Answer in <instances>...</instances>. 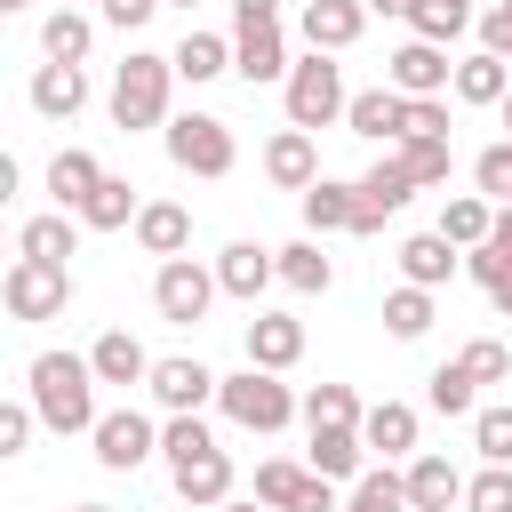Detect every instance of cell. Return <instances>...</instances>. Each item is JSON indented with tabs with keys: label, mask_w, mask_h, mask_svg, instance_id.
Wrapping results in <instances>:
<instances>
[{
	"label": "cell",
	"mask_w": 512,
	"mask_h": 512,
	"mask_svg": "<svg viewBox=\"0 0 512 512\" xmlns=\"http://www.w3.org/2000/svg\"><path fill=\"white\" fill-rule=\"evenodd\" d=\"M24 400L40 408V424L48 432H96V368H88V352H32V368H24Z\"/></svg>",
	"instance_id": "cell-1"
},
{
	"label": "cell",
	"mask_w": 512,
	"mask_h": 512,
	"mask_svg": "<svg viewBox=\"0 0 512 512\" xmlns=\"http://www.w3.org/2000/svg\"><path fill=\"white\" fill-rule=\"evenodd\" d=\"M168 96H176V56H152V48H128V64L112 72V128H168L176 112H168Z\"/></svg>",
	"instance_id": "cell-2"
},
{
	"label": "cell",
	"mask_w": 512,
	"mask_h": 512,
	"mask_svg": "<svg viewBox=\"0 0 512 512\" xmlns=\"http://www.w3.org/2000/svg\"><path fill=\"white\" fill-rule=\"evenodd\" d=\"M280 104H288V128H328V120H344V104H352L344 64L312 48V56H304V64L280 80Z\"/></svg>",
	"instance_id": "cell-3"
},
{
	"label": "cell",
	"mask_w": 512,
	"mask_h": 512,
	"mask_svg": "<svg viewBox=\"0 0 512 512\" xmlns=\"http://www.w3.org/2000/svg\"><path fill=\"white\" fill-rule=\"evenodd\" d=\"M216 408H224V416H232L240 432H280V424H288V416H296L304 400H296V392L280 384V368H256V360H248L240 376H224Z\"/></svg>",
	"instance_id": "cell-4"
},
{
	"label": "cell",
	"mask_w": 512,
	"mask_h": 512,
	"mask_svg": "<svg viewBox=\"0 0 512 512\" xmlns=\"http://www.w3.org/2000/svg\"><path fill=\"white\" fill-rule=\"evenodd\" d=\"M160 144H168V160H176L184 176H232V160H240L232 120H216V112H176V120L160 128Z\"/></svg>",
	"instance_id": "cell-5"
},
{
	"label": "cell",
	"mask_w": 512,
	"mask_h": 512,
	"mask_svg": "<svg viewBox=\"0 0 512 512\" xmlns=\"http://www.w3.org/2000/svg\"><path fill=\"white\" fill-rule=\"evenodd\" d=\"M216 296H224V288H216V264H192V256H168V264L152 272V312H160L168 328H200Z\"/></svg>",
	"instance_id": "cell-6"
},
{
	"label": "cell",
	"mask_w": 512,
	"mask_h": 512,
	"mask_svg": "<svg viewBox=\"0 0 512 512\" xmlns=\"http://www.w3.org/2000/svg\"><path fill=\"white\" fill-rule=\"evenodd\" d=\"M0 304L8 320H56L72 304V264H40V256H16L8 280H0Z\"/></svg>",
	"instance_id": "cell-7"
},
{
	"label": "cell",
	"mask_w": 512,
	"mask_h": 512,
	"mask_svg": "<svg viewBox=\"0 0 512 512\" xmlns=\"http://www.w3.org/2000/svg\"><path fill=\"white\" fill-rule=\"evenodd\" d=\"M88 440H96V464H104V472H136V464L160 456V424H152L144 408H104Z\"/></svg>",
	"instance_id": "cell-8"
},
{
	"label": "cell",
	"mask_w": 512,
	"mask_h": 512,
	"mask_svg": "<svg viewBox=\"0 0 512 512\" xmlns=\"http://www.w3.org/2000/svg\"><path fill=\"white\" fill-rule=\"evenodd\" d=\"M144 384H152V400H160L168 416H200V408L224 392V376H216L208 360H192V352H168V360H152V376H144Z\"/></svg>",
	"instance_id": "cell-9"
},
{
	"label": "cell",
	"mask_w": 512,
	"mask_h": 512,
	"mask_svg": "<svg viewBox=\"0 0 512 512\" xmlns=\"http://www.w3.org/2000/svg\"><path fill=\"white\" fill-rule=\"evenodd\" d=\"M384 80H392L400 96H448V88H456V64H448L440 40H416V32H408V40L384 56Z\"/></svg>",
	"instance_id": "cell-10"
},
{
	"label": "cell",
	"mask_w": 512,
	"mask_h": 512,
	"mask_svg": "<svg viewBox=\"0 0 512 512\" xmlns=\"http://www.w3.org/2000/svg\"><path fill=\"white\" fill-rule=\"evenodd\" d=\"M232 72H240L248 88H272V80H288V72H296V56H288V32H280V24H232Z\"/></svg>",
	"instance_id": "cell-11"
},
{
	"label": "cell",
	"mask_w": 512,
	"mask_h": 512,
	"mask_svg": "<svg viewBox=\"0 0 512 512\" xmlns=\"http://www.w3.org/2000/svg\"><path fill=\"white\" fill-rule=\"evenodd\" d=\"M296 32H304V48H320V56H344V48L368 32V0H304Z\"/></svg>",
	"instance_id": "cell-12"
},
{
	"label": "cell",
	"mask_w": 512,
	"mask_h": 512,
	"mask_svg": "<svg viewBox=\"0 0 512 512\" xmlns=\"http://www.w3.org/2000/svg\"><path fill=\"white\" fill-rule=\"evenodd\" d=\"M416 192H424V184L400 168V152H384V160L360 176V224H352V232H376V224H384V216H400Z\"/></svg>",
	"instance_id": "cell-13"
},
{
	"label": "cell",
	"mask_w": 512,
	"mask_h": 512,
	"mask_svg": "<svg viewBox=\"0 0 512 512\" xmlns=\"http://www.w3.org/2000/svg\"><path fill=\"white\" fill-rule=\"evenodd\" d=\"M280 280V248H256V240H232L224 256H216V288L224 296H240V304H256L264 288Z\"/></svg>",
	"instance_id": "cell-14"
},
{
	"label": "cell",
	"mask_w": 512,
	"mask_h": 512,
	"mask_svg": "<svg viewBox=\"0 0 512 512\" xmlns=\"http://www.w3.org/2000/svg\"><path fill=\"white\" fill-rule=\"evenodd\" d=\"M168 480H176V496H184V504H200V512L232 504V456H224V448H200V456L168 464Z\"/></svg>",
	"instance_id": "cell-15"
},
{
	"label": "cell",
	"mask_w": 512,
	"mask_h": 512,
	"mask_svg": "<svg viewBox=\"0 0 512 512\" xmlns=\"http://www.w3.org/2000/svg\"><path fill=\"white\" fill-rule=\"evenodd\" d=\"M456 104H480V112H496L504 96H512V56H488V48H472V56H456V88H448Z\"/></svg>",
	"instance_id": "cell-16"
},
{
	"label": "cell",
	"mask_w": 512,
	"mask_h": 512,
	"mask_svg": "<svg viewBox=\"0 0 512 512\" xmlns=\"http://www.w3.org/2000/svg\"><path fill=\"white\" fill-rule=\"evenodd\" d=\"M400 120H408V96L384 80V88H360L352 104H344V128L352 136H368V144H400Z\"/></svg>",
	"instance_id": "cell-17"
},
{
	"label": "cell",
	"mask_w": 512,
	"mask_h": 512,
	"mask_svg": "<svg viewBox=\"0 0 512 512\" xmlns=\"http://www.w3.org/2000/svg\"><path fill=\"white\" fill-rule=\"evenodd\" d=\"M264 176H272L280 192H312V184H320V152H312V128H280V136L264 144Z\"/></svg>",
	"instance_id": "cell-18"
},
{
	"label": "cell",
	"mask_w": 512,
	"mask_h": 512,
	"mask_svg": "<svg viewBox=\"0 0 512 512\" xmlns=\"http://www.w3.org/2000/svg\"><path fill=\"white\" fill-rule=\"evenodd\" d=\"M464 272V248L448 240V232H416V240H400V280H416V288H448Z\"/></svg>",
	"instance_id": "cell-19"
},
{
	"label": "cell",
	"mask_w": 512,
	"mask_h": 512,
	"mask_svg": "<svg viewBox=\"0 0 512 512\" xmlns=\"http://www.w3.org/2000/svg\"><path fill=\"white\" fill-rule=\"evenodd\" d=\"M248 360L288 376V368L304 360V320H296V312H256V320H248Z\"/></svg>",
	"instance_id": "cell-20"
},
{
	"label": "cell",
	"mask_w": 512,
	"mask_h": 512,
	"mask_svg": "<svg viewBox=\"0 0 512 512\" xmlns=\"http://www.w3.org/2000/svg\"><path fill=\"white\" fill-rule=\"evenodd\" d=\"M304 464L328 472V480H360V472H368V440H360V424H312Z\"/></svg>",
	"instance_id": "cell-21"
},
{
	"label": "cell",
	"mask_w": 512,
	"mask_h": 512,
	"mask_svg": "<svg viewBox=\"0 0 512 512\" xmlns=\"http://www.w3.org/2000/svg\"><path fill=\"white\" fill-rule=\"evenodd\" d=\"M88 368H96V384H120V392H128V384L152 376V352H144L128 328H104V336L88 344Z\"/></svg>",
	"instance_id": "cell-22"
},
{
	"label": "cell",
	"mask_w": 512,
	"mask_h": 512,
	"mask_svg": "<svg viewBox=\"0 0 512 512\" xmlns=\"http://www.w3.org/2000/svg\"><path fill=\"white\" fill-rule=\"evenodd\" d=\"M80 216L72 208H48V216H24V232H16V256H40V264H64L72 248H80Z\"/></svg>",
	"instance_id": "cell-23"
},
{
	"label": "cell",
	"mask_w": 512,
	"mask_h": 512,
	"mask_svg": "<svg viewBox=\"0 0 512 512\" xmlns=\"http://www.w3.org/2000/svg\"><path fill=\"white\" fill-rule=\"evenodd\" d=\"M360 440H368V456H416V408L408 400H376L368 416H360Z\"/></svg>",
	"instance_id": "cell-24"
},
{
	"label": "cell",
	"mask_w": 512,
	"mask_h": 512,
	"mask_svg": "<svg viewBox=\"0 0 512 512\" xmlns=\"http://www.w3.org/2000/svg\"><path fill=\"white\" fill-rule=\"evenodd\" d=\"M408 504L416 512H456L464 504V472L448 456H408Z\"/></svg>",
	"instance_id": "cell-25"
},
{
	"label": "cell",
	"mask_w": 512,
	"mask_h": 512,
	"mask_svg": "<svg viewBox=\"0 0 512 512\" xmlns=\"http://www.w3.org/2000/svg\"><path fill=\"white\" fill-rule=\"evenodd\" d=\"M80 104H88V72L80 64H40L32 72V112L40 120H72Z\"/></svg>",
	"instance_id": "cell-26"
},
{
	"label": "cell",
	"mask_w": 512,
	"mask_h": 512,
	"mask_svg": "<svg viewBox=\"0 0 512 512\" xmlns=\"http://www.w3.org/2000/svg\"><path fill=\"white\" fill-rule=\"evenodd\" d=\"M136 216H144V200H136L128 176H104V184L80 200V224H88V232H136Z\"/></svg>",
	"instance_id": "cell-27"
},
{
	"label": "cell",
	"mask_w": 512,
	"mask_h": 512,
	"mask_svg": "<svg viewBox=\"0 0 512 512\" xmlns=\"http://www.w3.org/2000/svg\"><path fill=\"white\" fill-rule=\"evenodd\" d=\"M304 224L312 232H352L360 224V176L344 184V176H320L312 192H304Z\"/></svg>",
	"instance_id": "cell-28"
},
{
	"label": "cell",
	"mask_w": 512,
	"mask_h": 512,
	"mask_svg": "<svg viewBox=\"0 0 512 512\" xmlns=\"http://www.w3.org/2000/svg\"><path fill=\"white\" fill-rule=\"evenodd\" d=\"M136 248L160 256V264L184 256V248H192V216H184L176 200H144V216H136Z\"/></svg>",
	"instance_id": "cell-29"
},
{
	"label": "cell",
	"mask_w": 512,
	"mask_h": 512,
	"mask_svg": "<svg viewBox=\"0 0 512 512\" xmlns=\"http://www.w3.org/2000/svg\"><path fill=\"white\" fill-rule=\"evenodd\" d=\"M88 48H96V16H80V8H48V24H40V56H48V64H88Z\"/></svg>",
	"instance_id": "cell-30"
},
{
	"label": "cell",
	"mask_w": 512,
	"mask_h": 512,
	"mask_svg": "<svg viewBox=\"0 0 512 512\" xmlns=\"http://www.w3.org/2000/svg\"><path fill=\"white\" fill-rule=\"evenodd\" d=\"M224 72H232V40H224V32H184V40H176V80L208 88V80H224Z\"/></svg>",
	"instance_id": "cell-31"
},
{
	"label": "cell",
	"mask_w": 512,
	"mask_h": 512,
	"mask_svg": "<svg viewBox=\"0 0 512 512\" xmlns=\"http://www.w3.org/2000/svg\"><path fill=\"white\" fill-rule=\"evenodd\" d=\"M104 184V168H96V152H80V144H64L56 160H48V192H56V208H72L80 216V200Z\"/></svg>",
	"instance_id": "cell-32"
},
{
	"label": "cell",
	"mask_w": 512,
	"mask_h": 512,
	"mask_svg": "<svg viewBox=\"0 0 512 512\" xmlns=\"http://www.w3.org/2000/svg\"><path fill=\"white\" fill-rule=\"evenodd\" d=\"M424 408H440V416H480V384H472V368H464V360H440V368L424 376Z\"/></svg>",
	"instance_id": "cell-33"
},
{
	"label": "cell",
	"mask_w": 512,
	"mask_h": 512,
	"mask_svg": "<svg viewBox=\"0 0 512 512\" xmlns=\"http://www.w3.org/2000/svg\"><path fill=\"white\" fill-rule=\"evenodd\" d=\"M464 272H472L480 296L512 320V248H504V240H480V248H464Z\"/></svg>",
	"instance_id": "cell-34"
},
{
	"label": "cell",
	"mask_w": 512,
	"mask_h": 512,
	"mask_svg": "<svg viewBox=\"0 0 512 512\" xmlns=\"http://www.w3.org/2000/svg\"><path fill=\"white\" fill-rule=\"evenodd\" d=\"M344 512H416V504H408V472H392V464H368V472L352 480Z\"/></svg>",
	"instance_id": "cell-35"
},
{
	"label": "cell",
	"mask_w": 512,
	"mask_h": 512,
	"mask_svg": "<svg viewBox=\"0 0 512 512\" xmlns=\"http://www.w3.org/2000/svg\"><path fill=\"white\" fill-rule=\"evenodd\" d=\"M440 232H448L456 248H480V240L496 232V200H488V192H456V200L440 208Z\"/></svg>",
	"instance_id": "cell-36"
},
{
	"label": "cell",
	"mask_w": 512,
	"mask_h": 512,
	"mask_svg": "<svg viewBox=\"0 0 512 512\" xmlns=\"http://www.w3.org/2000/svg\"><path fill=\"white\" fill-rule=\"evenodd\" d=\"M280 280H288L296 296H328V288H336V264L320 256V240H288V248H280Z\"/></svg>",
	"instance_id": "cell-37"
},
{
	"label": "cell",
	"mask_w": 512,
	"mask_h": 512,
	"mask_svg": "<svg viewBox=\"0 0 512 512\" xmlns=\"http://www.w3.org/2000/svg\"><path fill=\"white\" fill-rule=\"evenodd\" d=\"M304 480H312V464H296V456H264V464H256V504H264V512H296Z\"/></svg>",
	"instance_id": "cell-38"
},
{
	"label": "cell",
	"mask_w": 512,
	"mask_h": 512,
	"mask_svg": "<svg viewBox=\"0 0 512 512\" xmlns=\"http://www.w3.org/2000/svg\"><path fill=\"white\" fill-rule=\"evenodd\" d=\"M384 152H400V168L432 192V184H448V168H456V152H448V136H400V144H384Z\"/></svg>",
	"instance_id": "cell-39"
},
{
	"label": "cell",
	"mask_w": 512,
	"mask_h": 512,
	"mask_svg": "<svg viewBox=\"0 0 512 512\" xmlns=\"http://www.w3.org/2000/svg\"><path fill=\"white\" fill-rule=\"evenodd\" d=\"M384 328H392L400 344H416V336L432 328V288H416V280H400V288L384 296Z\"/></svg>",
	"instance_id": "cell-40"
},
{
	"label": "cell",
	"mask_w": 512,
	"mask_h": 512,
	"mask_svg": "<svg viewBox=\"0 0 512 512\" xmlns=\"http://www.w3.org/2000/svg\"><path fill=\"white\" fill-rule=\"evenodd\" d=\"M472 16H480V8H464V0H424V8L408 16V32H416V40H440V48H456Z\"/></svg>",
	"instance_id": "cell-41"
},
{
	"label": "cell",
	"mask_w": 512,
	"mask_h": 512,
	"mask_svg": "<svg viewBox=\"0 0 512 512\" xmlns=\"http://www.w3.org/2000/svg\"><path fill=\"white\" fill-rule=\"evenodd\" d=\"M368 408H360V392L352 384H312L304 392V424H360Z\"/></svg>",
	"instance_id": "cell-42"
},
{
	"label": "cell",
	"mask_w": 512,
	"mask_h": 512,
	"mask_svg": "<svg viewBox=\"0 0 512 512\" xmlns=\"http://www.w3.org/2000/svg\"><path fill=\"white\" fill-rule=\"evenodd\" d=\"M464 512H512V464H480L464 480Z\"/></svg>",
	"instance_id": "cell-43"
},
{
	"label": "cell",
	"mask_w": 512,
	"mask_h": 512,
	"mask_svg": "<svg viewBox=\"0 0 512 512\" xmlns=\"http://www.w3.org/2000/svg\"><path fill=\"white\" fill-rule=\"evenodd\" d=\"M472 448H480V464H512V408H480L472 416Z\"/></svg>",
	"instance_id": "cell-44"
},
{
	"label": "cell",
	"mask_w": 512,
	"mask_h": 512,
	"mask_svg": "<svg viewBox=\"0 0 512 512\" xmlns=\"http://www.w3.org/2000/svg\"><path fill=\"white\" fill-rule=\"evenodd\" d=\"M200 448H216V432H208L200 416H168V424H160V456H168V464H184V456H200Z\"/></svg>",
	"instance_id": "cell-45"
},
{
	"label": "cell",
	"mask_w": 512,
	"mask_h": 512,
	"mask_svg": "<svg viewBox=\"0 0 512 512\" xmlns=\"http://www.w3.org/2000/svg\"><path fill=\"white\" fill-rule=\"evenodd\" d=\"M456 360L472 368V384H504V376H512V352H504L496 336H472V344H464Z\"/></svg>",
	"instance_id": "cell-46"
},
{
	"label": "cell",
	"mask_w": 512,
	"mask_h": 512,
	"mask_svg": "<svg viewBox=\"0 0 512 512\" xmlns=\"http://www.w3.org/2000/svg\"><path fill=\"white\" fill-rule=\"evenodd\" d=\"M472 184H480L488 200H512V136H504V144H488V152L472 160Z\"/></svg>",
	"instance_id": "cell-47"
},
{
	"label": "cell",
	"mask_w": 512,
	"mask_h": 512,
	"mask_svg": "<svg viewBox=\"0 0 512 512\" xmlns=\"http://www.w3.org/2000/svg\"><path fill=\"white\" fill-rule=\"evenodd\" d=\"M32 424H40V408H32V400H8V408H0V456H24Z\"/></svg>",
	"instance_id": "cell-48"
},
{
	"label": "cell",
	"mask_w": 512,
	"mask_h": 512,
	"mask_svg": "<svg viewBox=\"0 0 512 512\" xmlns=\"http://www.w3.org/2000/svg\"><path fill=\"white\" fill-rule=\"evenodd\" d=\"M472 32H480L488 56H512V8H504V0H488V8L472 16Z\"/></svg>",
	"instance_id": "cell-49"
},
{
	"label": "cell",
	"mask_w": 512,
	"mask_h": 512,
	"mask_svg": "<svg viewBox=\"0 0 512 512\" xmlns=\"http://www.w3.org/2000/svg\"><path fill=\"white\" fill-rule=\"evenodd\" d=\"M400 136H448V104H440V96H408Z\"/></svg>",
	"instance_id": "cell-50"
},
{
	"label": "cell",
	"mask_w": 512,
	"mask_h": 512,
	"mask_svg": "<svg viewBox=\"0 0 512 512\" xmlns=\"http://www.w3.org/2000/svg\"><path fill=\"white\" fill-rule=\"evenodd\" d=\"M160 8H168V0H96V16H104V24H120V32H136V24H152Z\"/></svg>",
	"instance_id": "cell-51"
},
{
	"label": "cell",
	"mask_w": 512,
	"mask_h": 512,
	"mask_svg": "<svg viewBox=\"0 0 512 512\" xmlns=\"http://www.w3.org/2000/svg\"><path fill=\"white\" fill-rule=\"evenodd\" d=\"M232 24H280V0H232Z\"/></svg>",
	"instance_id": "cell-52"
},
{
	"label": "cell",
	"mask_w": 512,
	"mask_h": 512,
	"mask_svg": "<svg viewBox=\"0 0 512 512\" xmlns=\"http://www.w3.org/2000/svg\"><path fill=\"white\" fill-rule=\"evenodd\" d=\"M416 8H424V0H368V16H400V24H408Z\"/></svg>",
	"instance_id": "cell-53"
},
{
	"label": "cell",
	"mask_w": 512,
	"mask_h": 512,
	"mask_svg": "<svg viewBox=\"0 0 512 512\" xmlns=\"http://www.w3.org/2000/svg\"><path fill=\"white\" fill-rule=\"evenodd\" d=\"M488 240H504V248H512V200H496V232H488Z\"/></svg>",
	"instance_id": "cell-54"
},
{
	"label": "cell",
	"mask_w": 512,
	"mask_h": 512,
	"mask_svg": "<svg viewBox=\"0 0 512 512\" xmlns=\"http://www.w3.org/2000/svg\"><path fill=\"white\" fill-rule=\"evenodd\" d=\"M216 512H264V504H256V496H248V504H240V496H232V504H216Z\"/></svg>",
	"instance_id": "cell-55"
},
{
	"label": "cell",
	"mask_w": 512,
	"mask_h": 512,
	"mask_svg": "<svg viewBox=\"0 0 512 512\" xmlns=\"http://www.w3.org/2000/svg\"><path fill=\"white\" fill-rule=\"evenodd\" d=\"M496 120H504V128H512V96H504V104H496Z\"/></svg>",
	"instance_id": "cell-56"
},
{
	"label": "cell",
	"mask_w": 512,
	"mask_h": 512,
	"mask_svg": "<svg viewBox=\"0 0 512 512\" xmlns=\"http://www.w3.org/2000/svg\"><path fill=\"white\" fill-rule=\"evenodd\" d=\"M72 512H112V504H72Z\"/></svg>",
	"instance_id": "cell-57"
},
{
	"label": "cell",
	"mask_w": 512,
	"mask_h": 512,
	"mask_svg": "<svg viewBox=\"0 0 512 512\" xmlns=\"http://www.w3.org/2000/svg\"><path fill=\"white\" fill-rule=\"evenodd\" d=\"M0 8H32V0H0Z\"/></svg>",
	"instance_id": "cell-58"
},
{
	"label": "cell",
	"mask_w": 512,
	"mask_h": 512,
	"mask_svg": "<svg viewBox=\"0 0 512 512\" xmlns=\"http://www.w3.org/2000/svg\"><path fill=\"white\" fill-rule=\"evenodd\" d=\"M168 8H192V0H168Z\"/></svg>",
	"instance_id": "cell-59"
},
{
	"label": "cell",
	"mask_w": 512,
	"mask_h": 512,
	"mask_svg": "<svg viewBox=\"0 0 512 512\" xmlns=\"http://www.w3.org/2000/svg\"><path fill=\"white\" fill-rule=\"evenodd\" d=\"M56 8H80V0H56Z\"/></svg>",
	"instance_id": "cell-60"
},
{
	"label": "cell",
	"mask_w": 512,
	"mask_h": 512,
	"mask_svg": "<svg viewBox=\"0 0 512 512\" xmlns=\"http://www.w3.org/2000/svg\"><path fill=\"white\" fill-rule=\"evenodd\" d=\"M504 8H512V0H504Z\"/></svg>",
	"instance_id": "cell-61"
},
{
	"label": "cell",
	"mask_w": 512,
	"mask_h": 512,
	"mask_svg": "<svg viewBox=\"0 0 512 512\" xmlns=\"http://www.w3.org/2000/svg\"><path fill=\"white\" fill-rule=\"evenodd\" d=\"M464 8H472V0H464Z\"/></svg>",
	"instance_id": "cell-62"
}]
</instances>
